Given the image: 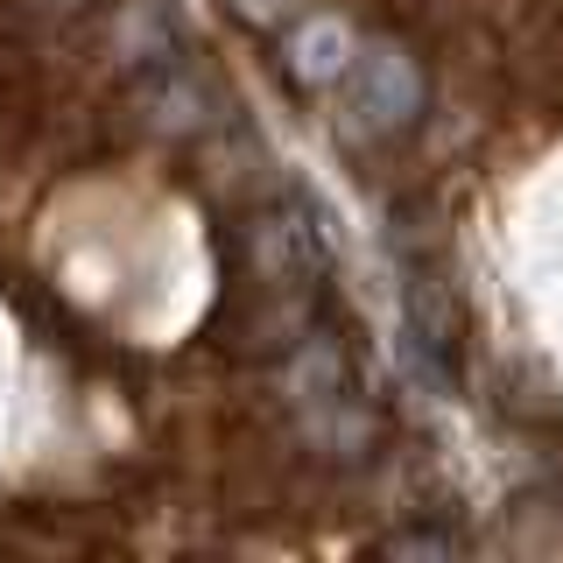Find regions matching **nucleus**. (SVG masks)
Wrapping results in <instances>:
<instances>
[{
  "mask_svg": "<svg viewBox=\"0 0 563 563\" xmlns=\"http://www.w3.org/2000/svg\"><path fill=\"white\" fill-rule=\"evenodd\" d=\"M233 14H246V22H261V29H268V22H289V14H296V0H233Z\"/></svg>",
  "mask_w": 563,
  "mask_h": 563,
  "instance_id": "nucleus-7",
  "label": "nucleus"
},
{
  "mask_svg": "<svg viewBox=\"0 0 563 563\" xmlns=\"http://www.w3.org/2000/svg\"><path fill=\"white\" fill-rule=\"evenodd\" d=\"M134 113H141V128H148V134L190 141V134H205V128H211V92H205V78H198V70L163 64L155 78H141Z\"/></svg>",
  "mask_w": 563,
  "mask_h": 563,
  "instance_id": "nucleus-4",
  "label": "nucleus"
},
{
  "mask_svg": "<svg viewBox=\"0 0 563 563\" xmlns=\"http://www.w3.org/2000/svg\"><path fill=\"white\" fill-rule=\"evenodd\" d=\"M113 49H120V64H163V57H176L169 14L155 8V0H128L120 22H113Z\"/></svg>",
  "mask_w": 563,
  "mask_h": 563,
  "instance_id": "nucleus-5",
  "label": "nucleus"
},
{
  "mask_svg": "<svg viewBox=\"0 0 563 563\" xmlns=\"http://www.w3.org/2000/svg\"><path fill=\"white\" fill-rule=\"evenodd\" d=\"M246 282L261 296H275L289 317H296V296H310L324 282V246H317L310 219L296 205H275L246 225Z\"/></svg>",
  "mask_w": 563,
  "mask_h": 563,
  "instance_id": "nucleus-2",
  "label": "nucleus"
},
{
  "mask_svg": "<svg viewBox=\"0 0 563 563\" xmlns=\"http://www.w3.org/2000/svg\"><path fill=\"white\" fill-rule=\"evenodd\" d=\"M387 550L395 556H457V536H430V528H401V536H387Z\"/></svg>",
  "mask_w": 563,
  "mask_h": 563,
  "instance_id": "nucleus-6",
  "label": "nucleus"
},
{
  "mask_svg": "<svg viewBox=\"0 0 563 563\" xmlns=\"http://www.w3.org/2000/svg\"><path fill=\"white\" fill-rule=\"evenodd\" d=\"M339 85H345V120L360 134H374V141L416 128V113H422V64H416L409 43H395V35H374V43L360 35V49H352Z\"/></svg>",
  "mask_w": 563,
  "mask_h": 563,
  "instance_id": "nucleus-1",
  "label": "nucleus"
},
{
  "mask_svg": "<svg viewBox=\"0 0 563 563\" xmlns=\"http://www.w3.org/2000/svg\"><path fill=\"white\" fill-rule=\"evenodd\" d=\"M352 49H360V29H352L345 14H331V8L296 14V29L282 35V64H289L296 85H339Z\"/></svg>",
  "mask_w": 563,
  "mask_h": 563,
  "instance_id": "nucleus-3",
  "label": "nucleus"
}]
</instances>
